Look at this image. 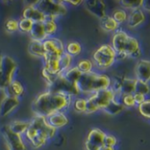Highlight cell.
Masks as SVG:
<instances>
[{
  "label": "cell",
  "mask_w": 150,
  "mask_h": 150,
  "mask_svg": "<svg viewBox=\"0 0 150 150\" xmlns=\"http://www.w3.org/2000/svg\"><path fill=\"white\" fill-rule=\"evenodd\" d=\"M72 102V96L64 92L47 91L38 96L34 102V110L37 116L49 117L51 114L63 112Z\"/></svg>",
  "instance_id": "1"
},
{
  "label": "cell",
  "mask_w": 150,
  "mask_h": 150,
  "mask_svg": "<svg viewBox=\"0 0 150 150\" xmlns=\"http://www.w3.org/2000/svg\"><path fill=\"white\" fill-rule=\"evenodd\" d=\"M111 47L117 56H135L140 53V43L134 37L129 36L124 31H118L113 35Z\"/></svg>",
  "instance_id": "2"
},
{
  "label": "cell",
  "mask_w": 150,
  "mask_h": 150,
  "mask_svg": "<svg viewBox=\"0 0 150 150\" xmlns=\"http://www.w3.org/2000/svg\"><path fill=\"white\" fill-rule=\"evenodd\" d=\"M80 92L95 93L99 91L107 90L111 86V79L104 74L95 72H89L82 74L81 77L77 83Z\"/></svg>",
  "instance_id": "3"
},
{
  "label": "cell",
  "mask_w": 150,
  "mask_h": 150,
  "mask_svg": "<svg viewBox=\"0 0 150 150\" xmlns=\"http://www.w3.org/2000/svg\"><path fill=\"white\" fill-rule=\"evenodd\" d=\"M115 92L112 89H107L95 92L87 98V112L92 113L99 110H104L114 99Z\"/></svg>",
  "instance_id": "4"
},
{
  "label": "cell",
  "mask_w": 150,
  "mask_h": 150,
  "mask_svg": "<svg viewBox=\"0 0 150 150\" xmlns=\"http://www.w3.org/2000/svg\"><path fill=\"white\" fill-rule=\"evenodd\" d=\"M117 59V53L111 45L101 46L94 54L93 60L95 64L100 69H107L111 67Z\"/></svg>",
  "instance_id": "5"
},
{
  "label": "cell",
  "mask_w": 150,
  "mask_h": 150,
  "mask_svg": "<svg viewBox=\"0 0 150 150\" xmlns=\"http://www.w3.org/2000/svg\"><path fill=\"white\" fill-rule=\"evenodd\" d=\"M105 135L106 134L98 128L92 129L87 136L85 143L86 148H95L104 145Z\"/></svg>",
  "instance_id": "6"
},
{
  "label": "cell",
  "mask_w": 150,
  "mask_h": 150,
  "mask_svg": "<svg viewBox=\"0 0 150 150\" xmlns=\"http://www.w3.org/2000/svg\"><path fill=\"white\" fill-rule=\"evenodd\" d=\"M136 79L149 83L150 81V61L141 60L135 67Z\"/></svg>",
  "instance_id": "7"
},
{
  "label": "cell",
  "mask_w": 150,
  "mask_h": 150,
  "mask_svg": "<svg viewBox=\"0 0 150 150\" xmlns=\"http://www.w3.org/2000/svg\"><path fill=\"white\" fill-rule=\"evenodd\" d=\"M22 18L32 20L33 22H43L45 20L44 14L35 6V5H28L23 11Z\"/></svg>",
  "instance_id": "8"
},
{
  "label": "cell",
  "mask_w": 150,
  "mask_h": 150,
  "mask_svg": "<svg viewBox=\"0 0 150 150\" xmlns=\"http://www.w3.org/2000/svg\"><path fill=\"white\" fill-rule=\"evenodd\" d=\"M46 120L49 123V125H50L56 129L61 128L69 123V120L67 116L63 112H57L51 114L50 116L46 118Z\"/></svg>",
  "instance_id": "9"
},
{
  "label": "cell",
  "mask_w": 150,
  "mask_h": 150,
  "mask_svg": "<svg viewBox=\"0 0 150 150\" xmlns=\"http://www.w3.org/2000/svg\"><path fill=\"white\" fill-rule=\"evenodd\" d=\"M146 18L145 13L141 9H136L132 11L130 15L127 18V25L131 28L139 26L141 23L144 22Z\"/></svg>",
  "instance_id": "10"
},
{
  "label": "cell",
  "mask_w": 150,
  "mask_h": 150,
  "mask_svg": "<svg viewBox=\"0 0 150 150\" xmlns=\"http://www.w3.org/2000/svg\"><path fill=\"white\" fill-rule=\"evenodd\" d=\"M18 103H19L18 98L6 96L5 98L3 99V101L0 104V112L2 113V115L5 116V115L9 114L10 112H11L12 110L18 105Z\"/></svg>",
  "instance_id": "11"
},
{
  "label": "cell",
  "mask_w": 150,
  "mask_h": 150,
  "mask_svg": "<svg viewBox=\"0 0 150 150\" xmlns=\"http://www.w3.org/2000/svg\"><path fill=\"white\" fill-rule=\"evenodd\" d=\"M31 34L32 40H39V41H43L47 38L44 31V26H43V22H35L34 23V25L32 27V30L29 33Z\"/></svg>",
  "instance_id": "12"
},
{
  "label": "cell",
  "mask_w": 150,
  "mask_h": 150,
  "mask_svg": "<svg viewBox=\"0 0 150 150\" xmlns=\"http://www.w3.org/2000/svg\"><path fill=\"white\" fill-rule=\"evenodd\" d=\"M135 85H136V79L125 78L120 83L119 93L121 95L133 94L135 92Z\"/></svg>",
  "instance_id": "13"
},
{
  "label": "cell",
  "mask_w": 150,
  "mask_h": 150,
  "mask_svg": "<svg viewBox=\"0 0 150 150\" xmlns=\"http://www.w3.org/2000/svg\"><path fill=\"white\" fill-rule=\"evenodd\" d=\"M88 9L92 11V13H94L95 16L99 17L100 18H103V17L106 16L105 13V4L103 1H89L88 2Z\"/></svg>",
  "instance_id": "14"
},
{
  "label": "cell",
  "mask_w": 150,
  "mask_h": 150,
  "mask_svg": "<svg viewBox=\"0 0 150 150\" xmlns=\"http://www.w3.org/2000/svg\"><path fill=\"white\" fill-rule=\"evenodd\" d=\"M101 25L106 32H114L118 28L119 24L111 16H105L101 18Z\"/></svg>",
  "instance_id": "15"
},
{
  "label": "cell",
  "mask_w": 150,
  "mask_h": 150,
  "mask_svg": "<svg viewBox=\"0 0 150 150\" xmlns=\"http://www.w3.org/2000/svg\"><path fill=\"white\" fill-rule=\"evenodd\" d=\"M7 91H9L7 96L8 97H14V98H19L23 94V86L22 84L16 81L12 80V82L7 86Z\"/></svg>",
  "instance_id": "16"
},
{
  "label": "cell",
  "mask_w": 150,
  "mask_h": 150,
  "mask_svg": "<svg viewBox=\"0 0 150 150\" xmlns=\"http://www.w3.org/2000/svg\"><path fill=\"white\" fill-rule=\"evenodd\" d=\"M29 52L34 55L44 57L45 50H44V47H43V41L32 40L29 44Z\"/></svg>",
  "instance_id": "17"
},
{
  "label": "cell",
  "mask_w": 150,
  "mask_h": 150,
  "mask_svg": "<svg viewBox=\"0 0 150 150\" xmlns=\"http://www.w3.org/2000/svg\"><path fill=\"white\" fill-rule=\"evenodd\" d=\"M28 127H29V123L28 122L15 121V122H13L12 124H11L8 127V129L11 132L14 133V134H17L19 135H22L23 136Z\"/></svg>",
  "instance_id": "18"
},
{
  "label": "cell",
  "mask_w": 150,
  "mask_h": 150,
  "mask_svg": "<svg viewBox=\"0 0 150 150\" xmlns=\"http://www.w3.org/2000/svg\"><path fill=\"white\" fill-rule=\"evenodd\" d=\"M43 26H44V31H45V34L47 38H50L57 33V25L55 20L45 19L43 21Z\"/></svg>",
  "instance_id": "19"
},
{
  "label": "cell",
  "mask_w": 150,
  "mask_h": 150,
  "mask_svg": "<svg viewBox=\"0 0 150 150\" xmlns=\"http://www.w3.org/2000/svg\"><path fill=\"white\" fill-rule=\"evenodd\" d=\"M81 46L79 42H76V41H72V42H69L66 47H65V53L69 54L70 55H72V57L73 56H76V55H79L81 52Z\"/></svg>",
  "instance_id": "20"
},
{
  "label": "cell",
  "mask_w": 150,
  "mask_h": 150,
  "mask_svg": "<svg viewBox=\"0 0 150 150\" xmlns=\"http://www.w3.org/2000/svg\"><path fill=\"white\" fill-rule=\"evenodd\" d=\"M78 69L82 73V74H86V73H89L92 71L93 69V62H91L90 60H88V59H82V60H80L77 63V66Z\"/></svg>",
  "instance_id": "21"
},
{
  "label": "cell",
  "mask_w": 150,
  "mask_h": 150,
  "mask_svg": "<svg viewBox=\"0 0 150 150\" xmlns=\"http://www.w3.org/2000/svg\"><path fill=\"white\" fill-rule=\"evenodd\" d=\"M73 109L80 112H87V98H77L73 102H72Z\"/></svg>",
  "instance_id": "22"
},
{
  "label": "cell",
  "mask_w": 150,
  "mask_h": 150,
  "mask_svg": "<svg viewBox=\"0 0 150 150\" xmlns=\"http://www.w3.org/2000/svg\"><path fill=\"white\" fill-rule=\"evenodd\" d=\"M120 4H122V6L124 8L126 9H130L132 11L136 10V9H141L142 7L143 4V0H133V1H120Z\"/></svg>",
  "instance_id": "23"
},
{
  "label": "cell",
  "mask_w": 150,
  "mask_h": 150,
  "mask_svg": "<svg viewBox=\"0 0 150 150\" xmlns=\"http://www.w3.org/2000/svg\"><path fill=\"white\" fill-rule=\"evenodd\" d=\"M34 22H33L30 19L21 18V19L19 21V30H20L23 33H30L34 25Z\"/></svg>",
  "instance_id": "24"
},
{
  "label": "cell",
  "mask_w": 150,
  "mask_h": 150,
  "mask_svg": "<svg viewBox=\"0 0 150 150\" xmlns=\"http://www.w3.org/2000/svg\"><path fill=\"white\" fill-rule=\"evenodd\" d=\"M123 108H124V106L121 105V103H119L116 99H114L104 110L111 114H117L119 112H121L123 110Z\"/></svg>",
  "instance_id": "25"
},
{
  "label": "cell",
  "mask_w": 150,
  "mask_h": 150,
  "mask_svg": "<svg viewBox=\"0 0 150 150\" xmlns=\"http://www.w3.org/2000/svg\"><path fill=\"white\" fill-rule=\"evenodd\" d=\"M150 92V87L149 83L139 81L136 79V85H135V92L134 93H140L144 96L148 95Z\"/></svg>",
  "instance_id": "26"
},
{
  "label": "cell",
  "mask_w": 150,
  "mask_h": 150,
  "mask_svg": "<svg viewBox=\"0 0 150 150\" xmlns=\"http://www.w3.org/2000/svg\"><path fill=\"white\" fill-rule=\"evenodd\" d=\"M140 113L146 119L150 120V99H146L142 104L139 105Z\"/></svg>",
  "instance_id": "27"
},
{
  "label": "cell",
  "mask_w": 150,
  "mask_h": 150,
  "mask_svg": "<svg viewBox=\"0 0 150 150\" xmlns=\"http://www.w3.org/2000/svg\"><path fill=\"white\" fill-rule=\"evenodd\" d=\"M111 17L116 20V22H118V24H122L127 21L128 15L125 10H116L113 12V15Z\"/></svg>",
  "instance_id": "28"
},
{
  "label": "cell",
  "mask_w": 150,
  "mask_h": 150,
  "mask_svg": "<svg viewBox=\"0 0 150 150\" xmlns=\"http://www.w3.org/2000/svg\"><path fill=\"white\" fill-rule=\"evenodd\" d=\"M121 105L123 106H127V107H133L134 106L135 101L133 98V94H126V95H121L120 97V101Z\"/></svg>",
  "instance_id": "29"
},
{
  "label": "cell",
  "mask_w": 150,
  "mask_h": 150,
  "mask_svg": "<svg viewBox=\"0 0 150 150\" xmlns=\"http://www.w3.org/2000/svg\"><path fill=\"white\" fill-rule=\"evenodd\" d=\"M4 26L8 33H14L19 30V21L16 19H9L5 22Z\"/></svg>",
  "instance_id": "30"
},
{
  "label": "cell",
  "mask_w": 150,
  "mask_h": 150,
  "mask_svg": "<svg viewBox=\"0 0 150 150\" xmlns=\"http://www.w3.org/2000/svg\"><path fill=\"white\" fill-rule=\"evenodd\" d=\"M117 138L113 135L111 134H106L105 138H104V145L107 147H111V148H115V146L117 145Z\"/></svg>",
  "instance_id": "31"
},
{
  "label": "cell",
  "mask_w": 150,
  "mask_h": 150,
  "mask_svg": "<svg viewBox=\"0 0 150 150\" xmlns=\"http://www.w3.org/2000/svg\"><path fill=\"white\" fill-rule=\"evenodd\" d=\"M133 98L136 105H141L146 100V96L140 94V93H133Z\"/></svg>",
  "instance_id": "32"
},
{
  "label": "cell",
  "mask_w": 150,
  "mask_h": 150,
  "mask_svg": "<svg viewBox=\"0 0 150 150\" xmlns=\"http://www.w3.org/2000/svg\"><path fill=\"white\" fill-rule=\"evenodd\" d=\"M86 150H115V148H111V147L103 145V146L95 147V148H86Z\"/></svg>",
  "instance_id": "33"
},
{
  "label": "cell",
  "mask_w": 150,
  "mask_h": 150,
  "mask_svg": "<svg viewBox=\"0 0 150 150\" xmlns=\"http://www.w3.org/2000/svg\"><path fill=\"white\" fill-rule=\"evenodd\" d=\"M142 8H143L145 11H150V0L143 1Z\"/></svg>",
  "instance_id": "34"
},
{
  "label": "cell",
  "mask_w": 150,
  "mask_h": 150,
  "mask_svg": "<svg viewBox=\"0 0 150 150\" xmlns=\"http://www.w3.org/2000/svg\"><path fill=\"white\" fill-rule=\"evenodd\" d=\"M68 3H70L71 4H74L76 6V5H78L80 4H81L82 1H68Z\"/></svg>",
  "instance_id": "35"
}]
</instances>
